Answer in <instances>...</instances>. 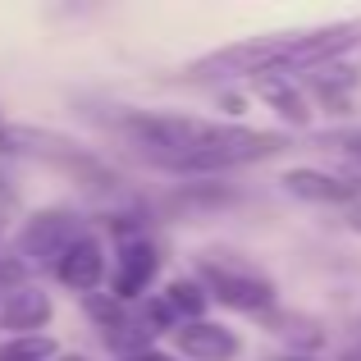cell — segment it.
<instances>
[{"label":"cell","mask_w":361,"mask_h":361,"mask_svg":"<svg viewBox=\"0 0 361 361\" xmlns=\"http://www.w3.org/2000/svg\"><path fill=\"white\" fill-rule=\"evenodd\" d=\"M119 133L142 160L169 169V174H224V169H243L252 160L279 156L288 147L283 133L197 115H142V110H128L119 119Z\"/></svg>","instance_id":"1"},{"label":"cell","mask_w":361,"mask_h":361,"mask_svg":"<svg viewBox=\"0 0 361 361\" xmlns=\"http://www.w3.org/2000/svg\"><path fill=\"white\" fill-rule=\"evenodd\" d=\"M361 46V23H329L307 27V32H274V37H247L224 51H211L188 64V78H293V73H316L329 69L338 55Z\"/></svg>","instance_id":"2"},{"label":"cell","mask_w":361,"mask_h":361,"mask_svg":"<svg viewBox=\"0 0 361 361\" xmlns=\"http://www.w3.org/2000/svg\"><path fill=\"white\" fill-rule=\"evenodd\" d=\"M197 283L211 293V302H220L229 311H243V316H256V320H265L279 307L274 279L265 270H256L238 252H202L197 256Z\"/></svg>","instance_id":"3"},{"label":"cell","mask_w":361,"mask_h":361,"mask_svg":"<svg viewBox=\"0 0 361 361\" xmlns=\"http://www.w3.org/2000/svg\"><path fill=\"white\" fill-rule=\"evenodd\" d=\"M87 233V224H82L78 211H69V206H46V211L27 215L23 229H18L14 238V252L23 256L27 265H60V256L69 252L73 243Z\"/></svg>","instance_id":"4"},{"label":"cell","mask_w":361,"mask_h":361,"mask_svg":"<svg viewBox=\"0 0 361 361\" xmlns=\"http://www.w3.org/2000/svg\"><path fill=\"white\" fill-rule=\"evenodd\" d=\"M82 307H87L92 325L101 329V343H106L115 357L128 361V357L151 353L156 329L147 325V316H142L137 302H119L115 293H92V298H82Z\"/></svg>","instance_id":"5"},{"label":"cell","mask_w":361,"mask_h":361,"mask_svg":"<svg viewBox=\"0 0 361 361\" xmlns=\"http://www.w3.org/2000/svg\"><path fill=\"white\" fill-rule=\"evenodd\" d=\"M160 247L147 238V233H137V238H119L115 247V270H110V293H115L119 302H142L151 298V283H156L160 274Z\"/></svg>","instance_id":"6"},{"label":"cell","mask_w":361,"mask_h":361,"mask_svg":"<svg viewBox=\"0 0 361 361\" xmlns=\"http://www.w3.org/2000/svg\"><path fill=\"white\" fill-rule=\"evenodd\" d=\"M106 270H110V265H106V243H101L97 233H82V238L60 256L55 279H60L64 288L92 298V293H101V283H106Z\"/></svg>","instance_id":"7"},{"label":"cell","mask_w":361,"mask_h":361,"mask_svg":"<svg viewBox=\"0 0 361 361\" xmlns=\"http://www.w3.org/2000/svg\"><path fill=\"white\" fill-rule=\"evenodd\" d=\"M174 348L188 361H238L243 357L238 329L215 325V320H192V325H178L174 329Z\"/></svg>","instance_id":"8"},{"label":"cell","mask_w":361,"mask_h":361,"mask_svg":"<svg viewBox=\"0 0 361 361\" xmlns=\"http://www.w3.org/2000/svg\"><path fill=\"white\" fill-rule=\"evenodd\" d=\"M55 307L37 283H23V288H9L0 293V329H9V338H27V334H42L51 325Z\"/></svg>","instance_id":"9"},{"label":"cell","mask_w":361,"mask_h":361,"mask_svg":"<svg viewBox=\"0 0 361 361\" xmlns=\"http://www.w3.org/2000/svg\"><path fill=\"white\" fill-rule=\"evenodd\" d=\"M283 188L302 202H320V206H357L361 188L348 183V178H334L325 169H288L283 174Z\"/></svg>","instance_id":"10"},{"label":"cell","mask_w":361,"mask_h":361,"mask_svg":"<svg viewBox=\"0 0 361 361\" xmlns=\"http://www.w3.org/2000/svg\"><path fill=\"white\" fill-rule=\"evenodd\" d=\"M256 97H261V101H270V106H274V115H279V119H288L293 128H307V123H311L307 92H302V87H293V78H265V82H256Z\"/></svg>","instance_id":"11"},{"label":"cell","mask_w":361,"mask_h":361,"mask_svg":"<svg viewBox=\"0 0 361 361\" xmlns=\"http://www.w3.org/2000/svg\"><path fill=\"white\" fill-rule=\"evenodd\" d=\"M160 298L169 302V311L178 316V325H192V320H206V307H211V293L197 279H169Z\"/></svg>","instance_id":"12"},{"label":"cell","mask_w":361,"mask_h":361,"mask_svg":"<svg viewBox=\"0 0 361 361\" xmlns=\"http://www.w3.org/2000/svg\"><path fill=\"white\" fill-rule=\"evenodd\" d=\"M265 325H270V334H279L283 343H293V348H320L325 343L320 325L311 316H298V311H279L274 307L270 316H265Z\"/></svg>","instance_id":"13"},{"label":"cell","mask_w":361,"mask_h":361,"mask_svg":"<svg viewBox=\"0 0 361 361\" xmlns=\"http://www.w3.org/2000/svg\"><path fill=\"white\" fill-rule=\"evenodd\" d=\"M353 82H357V73L353 69H338V64L311 73V92H316L334 115H343V110H348V92H353Z\"/></svg>","instance_id":"14"},{"label":"cell","mask_w":361,"mask_h":361,"mask_svg":"<svg viewBox=\"0 0 361 361\" xmlns=\"http://www.w3.org/2000/svg\"><path fill=\"white\" fill-rule=\"evenodd\" d=\"M55 357H60V348H55V338H46V334L5 338V343H0V361H55Z\"/></svg>","instance_id":"15"},{"label":"cell","mask_w":361,"mask_h":361,"mask_svg":"<svg viewBox=\"0 0 361 361\" xmlns=\"http://www.w3.org/2000/svg\"><path fill=\"white\" fill-rule=\"evenodd\" d=\"M27 270H32V265H27L23 256L14 252V247H5V243H0V293L23 288V283H27Z\"/></svg>","instance_id":"16"},{"label":"cell","mask_w":361,"mask_h":361,"mask_svg":"<svg viewBox=\"0 0 361 361\" xmlns=\"http://www.w3.org/2000/svg\"><path fill=\"white\" fill-rule=\"evenodd\" d=\"M338 147H343L348 156H353L357 165H361V133H343V137H338Z\"/></svg>","instance_id":"17"},{"label":"cell","mask_w":361,"mask_h":361,"mask_svg":"<svg viewBox=\"0 0 361 361\" xmlns=\"http://www.w3.org/2000/svg\"><path fill=\"white\" fill-rule=\"evenodd\" d=\"M338 361H361V334L353 338V343L343 348V353H338Z\"/></svg>","instance_id":"18"},{"label":"cell","mask_w":361,"mask_h":361,"mask_svg":"<svg viewBox=\"0 0 361 361\" xmlns=\"http://www.w3.org/2000/svg\"><path fill=\"white\" fill-rule=\"evenodd\" d=\"M348 229H357V233H361V202H357V206H348Z\"/></svg>","instance_id":"19"},{"label":"cell","mask_w":361,"mask_h":361,"mask_svg":"<svg viewBox=\"0 0 361 361\" xmlns=\"http://www.w3.org/2000/svg\"><path fill=\"white\" fill-rule=\"evenodd\" d=\"M128 361H174L169 353H156V348H151V353H142V357H128Z\"/></svg>","instance_id":"20"},{"label":"cell","mask_w":361,"mask_h":361,"mask_svg":"<svg viewBox=\"0 0 361 361\" xmlns=\"http://www.w3.org/2000/svg\"><path fill=\"white\" fill-rule=\"evenodd\" d=\"M274 361H311V357H298V353H293V357H274Z\"/></svg>","instance_id":"21"}]
</instances>
